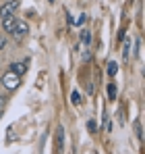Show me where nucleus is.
I'll list each match as a JSON object with an SVG mask.
<instances>
[{"label": "nucleus", "instance_id": "1", "mask_svg": "<svg viewBox=\"0 0 145 154\" xmlns=\"http://www.w3.org/2000/svg\"><path fill=\"white\" fill-rule=\"evenodd\" d=\"M19 0H8L6 4H2L0 6V19H6V17H13L15 15V11L19 8Z\"/></svg>", "mask_w": 145, "mask_h": 154}, {"label": "nucleus", "instance_id": "2", "mask_svg": "<svg viewBox=\"0 0 145 154\" xmlns=\"http://www.w3.org/2000/svg\"><path fill=\"white\" fill-rule=\"evenodd\" d=\"M2 83H4L6 90H17L19 83H21V77L17 75V73H13V71H8L6 75L2 77Z\"/></svg>", "mask_w": 145, "mask_h": 154}, {"label": "nucleus", "instance_id": "3", "mask_svg": "<svg viewBox=\"0 0 145 154\" xmlns=\"http://www.w3.org/2000/svg\"><path fill=\"white\" fill-rule=\"evenodd\" d=\"M27 33H29V25H27V21L17 19V21H15V27H13V35L19 38V40H23Z\"/></svg>", "mask_w": 145, "mask_h": 154}, {"label": "nucleus", "instance_id": "4", "mask_svg": "<svg viewBox=\"0 0 145 154\" xmlns=\"http://www.w3.org/2000/svg\"><path fill=\"white\" fill-rule=\"evenodd\" d=\"M56 150H58V154L64 152V127H58V131H56Z\"/></svg>", "mask_w": 145, "mask_h": 154}, {"label": "nucleus", "instance_id": "5", "mask_svg": "<svg viewBox=\"0 0 145 154\" xmlns=\"http://www.w3.org/2000/svg\"><path fill=\"white\" fill-rule=\"evenodd\" d=\"M25 65H27V63H13V65H10V71H13V73H17V75L21 77L25 73V69H27Z\"/></svg>", "mask_w": 145, "mask_h": 154}, {"label": "nucleus", "instance_id": "6", "mask_svg": "<svg viewBox=\"0 0 145 154\" xmlns=\"http://www.w3.org/2000/svg\"><path fill=\"white\" fill-rule=\"evenodd\" d=\"M15 21H17V19H15V15H13V17H6V19H2V25H4V29H6L8 33H13Z\"/></svg>", "mask_w": 145, "mask_h": 154}, {"label": "nucleus", "instance_id": "7", "mask_svg": "<svg viewBox=\"0 0 145 154\" xmlns=\"http://www.w3.org/2000/svg\"><path fill=\"white\" fill-rule=\"evenodd\" d=\"M106 71H108V75H110V77H116V73H118V63L110 60V63H108V69H106Z\"/></svg>", "mask_w": 145, "mask_h": 154}, {"label": "nucleus", "instance_id": "8", "mask_svg": "<svg viewBox=\"0 0 145 154\" xmlns=\"http://www.w3.org/2000/svg\"><path fill=\"white\" fill-rule=\"evenodd\" d=\"M81 42H83L85 46H89V42H91V31H87V29H81Z\"/></svg>", "mask_w": 145, "mask_h": 154}, {"label": "nucleus", "instance_id": "9", "mask_svg": "<svg viewBox=\"0 0 145 154\" xmlns=\"http://www.w3.org/2000/svg\"><path fill=\"white\" fill-rule=\"evenodd\" d=\"M116 94H118L116 83H108V98H110V100H116Z\"/></svg>", "mask_w": 145, "mask_h": 154}, {"label": "nucleus", "instance_id": "10", "mask_svg": "<svg viewBox=\"0 0 145 154\" xmlns=\"http://www.w3.org/2000/svg\"><path fill=\"white\" fill-rule=\"evenodd\" d=\"M71 102H72V104H81V102H83V98H81V94H79L77 90L71 94Z\"/></svg>", "mask_w": 145, "mask_h": 154}, {"label": "nucleus", "instance_id": "11", "mask_svg": "<svg viewBox=\"0 0 145 154\" xmlns=\"http://www.w3.org/2000/svg\"><path fill=\"white\" fill-rule=\"evenodd\" d=\"M135 131H137V137L143 140V127H141V121H139V119L135 121Z\"/></svg>", "mask_w": 145, "mask_h": 154}, {"label": "nucleus", "instance_id": "12", "mask_svg": "<svg viewBox=\"0 0 145 154\" xmlns=\"http://www.w3.org/2000/svg\"><path fill=\"white\" fill-rule=\"evenodd\" d=\"M85 21H87V15H83V13H81V15H79V17H77V19H75V21H72V23H75V25H83V23H85Z\"/></svg>", "mask_w": 145, "mask_h": 154}, {"label": "nucleus", "instance_id": "13", "mask_svg": "<svg viewBox=\"0 0 145 154\" xmlns=\"http://www.w3.org/2000/svg\"><path fill=\"white\" fill-rule=\"evenodd\" d=\"M122 54H124V58H129V54H131V40L124 42V50H122Z\"/></svg>", "mask_w": 145, "mask_h": 154}, {"label": "nucleus", "instance_id": "14", "mask_svg": "<svg viewBox=\"0 0 145 154\" xmlns=\"http://www.w3.org/2000/svg\"><path fill=\"white\" fill-rule=\"evenodd\" d=\"M81 58H83V63H87V60L91 58V52H89L87 48H85V50H83V54H81Z\"/></svg>", "mask_w": 145, "mask_h": 154}, {"label": "nucleus", "instance_id": "15", "mask_svg": "<svg viewBox=\"0 0 145 154\" xmlns=\"http://www.w3.org/2000/svg\"><path fill=\"white\" fill-rule=\"evenodd\" d=\"M87 127H89V131H96V123H93V121H89V123H87Z\"/></svg>", "mask_w": 145, "mask_h": 154}, {"label": "nucleus", "instance_id": "16", "mask_svg": "<svg viewBox=\"0 0 145 154\" xmlns=\"http://www.w3.org/2000/svg\"><path fill=\"white\" fill-rule=\"evenodd\" d=\"M2 108H4V96H0V115H2Z\"/></svg>", "mask_w": 145, "mask_h": 154}, {"label": "nucleus", "instance_id": "17", "mask_svg": "<svg viewBox=\"0 0 145 154\" xmlns=\"http://www.w3.org/2000/svg\"><path fill=\"white\" fill-rule=\"evenodd\" d=\"M4 44H6V42H4V38H0V50L4 48Z\"/></svg>", "mask_w": 145, "mask_h": 154}]
</instances>
